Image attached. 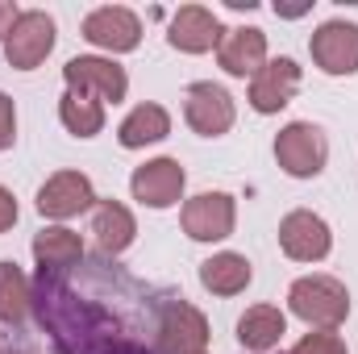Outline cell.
I'll list each match as a JSON object with an SVG mask.
<instances>
[{
	"mask_svg": "<svg viewBox=\"0 0 358 354\" xmlns=\"http://www.w3.org/2000/svg\"><path fill=\"white\" fill-rule=\"evenodd\" d=\"M275 159L287 176L308 179L325 171V159H329V146H325V134L313 125V121H292L287 129H279L275 138Z\"/></svg>",
	"mask_w": 358,
	"mask_h": 354,
	"instance_id": "7a4b0ae2",
	"label": "cell"
},
{
	"mask_svg": "<svg viewBox=\"0 0 358 354\" xmlns=\"http://www.w3.org/2000/svg\"><path fill=\"white\" fill-rule=\"evenodd\" d=\"M292 354H346V346H342V338H338V334L321 330V334H308V338H304Z\"/></svg>",
	"mask_w": 358,
	"mask_h": 354,
	"instance_id": "603a6c76",
	"label": "cell"
},
{
	"mask_svg": "<svg viewBox=\"0 0 358 354\" xmlns=\"http://www.w3.org/2000/svg\"><path fill=\"white\" fill-rule=\"evenodd\" d=\"M217 59H221V67L229 76H259L267 67V38H263V29H255V25L225 29L221 46H217Z\"/></svg>",
	"mask_w": 358,
	"mask_h": 354,
	"instance_id": "7c38bea8",
	"label": "cell"
},
{
	"mask_svg": "<svg viewBox=\"0 0 358 354\" xmlns=\"http://www.w3.org/2000/svg\"><path fill=\"white\" fill-rule=\"evenodd\" d=\"M187 125L204 138H221L234 125V100L217 84H192L187 88Z\"/></svg>",
	"mask_w": 358,
	"mask_h": 354,
	"instance_id": "8fae6325",
	"label": "cell"
},
{
	"mask_svg": "<svg viewBox=\"0 0 358 354\" xmlns=\"http://www.w3.org/2000/svg\"><path fill=\"white\" fill-rule=\"evenodd\" d=\"M17 4H8V0H0V38H8V29L17 25Z\"/></svg>",
	"mask_w": 358,
	"mask_h": 354,
	"instance_id": "484cf974",
	"label": "cell"
},
{
	"mask_svg": "<svg viewBox=\"0 0 358 354\" xmlns=\"http://www.w3.org/2000/svg\"><path fill=\"white\" fill-rule=\"evenodd\" d=\"M221 25H217V17L208 13V8H200V4H187V8H179L176 21H171V46L183 50V55H204V50H213V46H221Z\"/></svg>",
	"mask_w": 358,
	"mask_h": 354,
	"instance_id": "5bb4252c",
	"label": "cell"
},
{
	"mask_svg": "<svg viewBox=\"0 0 358 354\" xmlns=\"http://www.w3.org/2000/svg\"><path fill=\"white\" fill-rule=\"evenodd\" d=\"M13 221H17V200H13L8 187H0V234L13 229Z\"/></svg>",
	"mask_w": 358,
	"mask_h": 354,
	"instance_id": "d4e9b609",
	"label": "cell"
},
{
	"mask_svg": "<svg viewBox=\"0 0 358 354\" xmlns=\"http://www.w3.org/2000/svg\"><path fill=\"white\" fill-rule=\"evenodd\" d=\"M292 300V313L317 330H338L350 313V292L334 279V275H304L292 283L287 292Z\"/></svg>",
	"mask_w": 358,
	"mask_h": 354,
	"instance_id": "6da1fadb",
	"label": "cell"
},
{
	"mask_svg": "<svg viewBox=\"0 0 358 354\" xmlns=\"http://www.w3.org/2000/svg\"><path fill=\"white\" fill-rule=\"evenodd\" d=\"M84 38H88L92 46H100V50L121 55V50H134V46L142 42V21H138L129 8H121V4H108V8L88 13Z\"/></svg>",
	"mask_w": 358,
	"mask_h": 354,
	"instance_id": "9c48e42d",
	"label": "cell"
},
{
	"mask_svg": "<svg viewBox=\"0 0 358 354\" xmlns=\"http://www.w3.org/2000/svg\"><path fill=\"white\" fill-rule=\"evenodd\" d=\"M279 246L296 263H317V259L329 255V225L317 213H308V208L287 213L283 225H279Z\"/></svg>",
	"mask_w": 358,
	"mask_h": 354,
	"instance_id": "52a82bcc",
	"label": "cell"
},
{
	"mask_svg": "<svg viewBox=\"0 0 358 354\" xmlns=\"http://www.w3.org/2000/svg\"><path fill=\"white\" fill-rule=\"evenodd\" d=\"M92 234H96V246H100L104 255H121V250L134 242L138 225H134V213H129L125 204L100 200L96 213H92Z\"/></svg>",
	"mask_w": 358,
	"mask_h": 354,
	"instance_id": "2e32d148",
	"label": "cell"
},
{
	"mask_svg": "<svg viewBox=\"0 0 358 354\" xmlns=\"http://www.w3.org/2000/svg\"><path fill=\"white\" fill-rule=\"evenodd\" d=\"M134 196L150 208H171L179 196H183V167L176 159H155L146 167H138L134 179H129Z\"/></svg>",
	"mask_w": 358,
	"mask_h": 354,
	"instance_id": "4fadbf2b",
	"label": "cell"
},
{
	"mask_svg": "<svg viewBox=\"0 0 358 354\" xmlns=\"http://www.w3.org/2000/svg\"><path fill=\"white\" fill-rule=\"evenodd\" d=\"M167 134H171V117H167L163 104H138V108L121 121V129H117V138H121L125 150H138V146L159 142V138H167Z\"/></svg>",
	"mask_w": 358,
	"mask_h": 354,
	"instance_id": "e0dca14e",
	"label": "cell"
},
{
	"mask_svg": "<svg viewBox=\"0 0 358 354\" xmlns=\"http://www.w3.org/2000/svg\"><path fill=\"white\" fill-rule=\"evenodd\" d=\"M234 221H238V208H234V196H225V192H200L183 204V234L196 242L229 238Z\"/></svg>",
	"mask_w": 358,
	"mask_h": 354,
	"instance_id": "277c9868",
	"label": "cell"
},
{
	"mask_svg": "<svg viewBox=\"0 0 358 354\" xmlns=\"http://www.w3.org/2000/svg\"><path fill=\"white\" fill-rule=\"evenodd\" d=\"M208 321L192 304H167L159 317V346L167 354H204Z\"/></svg>",
	"mask_w": 358,
	"mask_h": 354,
	"instance_id": "30bf717a",
	"label": "cell"
},
{
	"mask_svg": "<svg viewBox=\"0 0 358 354\" xmlns=\"http://www.w3.org/2000/svg\"><path fill=\"white\" fill-rule=\"evenodd\" d=\"M63 80H67V88L80 92V96H96L100 104L104 100H125V88H129V80H125V71L113 63V59H71L67 67H63Z\"/></svg>",
	"mask_w": 358,
	"mask_h": 354,
	"instance_id": "5b68a950",
	"label": "cell"
},
{
	"mask_svg": "<svg viewBox=\"0 0 358 354\" xmlns=\"http://www.w3.org/2000/svg\"><path fill=\"white\" fill-rule=\"evenodd\" d=\"M80 255H84L80 234H71L63 225H50L34 238V259L42 263V271H67V267L80 263Z\"/></svg>",
	"mask_w": 358,
	"mask_h": 354,
	"instance_id": "ac0fdd59",
	"label": "cell"
},
{
	"mask_svg": "<svg viewBox=\"0 0 358 354\" xmlns=\"http://www.w3.org/2000/svg\"><path fill=\"white\" fill-rule=\"evenodd\" d=\"M13 138H17V108H13V100L0 92V150H8Z\"/></svg>",
	"mask_w": 358,
	"mask_h": 354,
	"instance_id": "cb8c5ba5",
	"label": "cell"
},
{
	"mask_svg": "<svg viewBox=\"0 0 358 354\" xmlns=\"http://www.w3.org/2000/svg\"><path fill=\"white\" fill-rule=\"evenodd\" d=\"M59 117L63 125L76 134V138H96L104 129V104L96 96H80V92H67L63 104H59Z\"/></svg>",
	"mask_w": 358,
	"mask_h": 354,
	"instance_id": "44dd1931",
	"label": "cell"
},
{
	"mask_svg": "<svg viewBox=\"0 0 358 354\" xmlns=\"http://www.w3.org/2000/svg\"><path fill=\"white\" fill-rule=\"evenodd\" d=\"M55 50V21L46 17V13H21L17 17V25L8 29V38H4V59H8V67H17V71H34L46 55Z\"/></svg>",
	"mask_w": 358,
	"mask_h": 354,
	"instance_id": "3957f363",
	"label": "cell"
},
{
	"mask_svg": "<svg viewBox=\"0 0 358 354\" xmlns=\"http://www.w3.org/2000/svg\"><path fill=\"white\" fill-rule=\"evenodd\" d=\"M29 313V283L17 263H0V321L17 325Z\"/></svg>",
	"mask_w": 358,
	"mask_h": 354,
	"instance_id": "7402d4cb",
	"label": "cell"
},
{
	"mask_svg": "<svg viewBox=\"0 0 358 354\" xmlns=\"http://www.w3.org/2000/svg\"><path fill=\"white\" fill-rule=\"evenodd\" d=\"M313 59L329 76H355L358 71V25H350V21H325L313 34Z\"/></svg>",
	"mask_w": 358,
	"mask_h": 354,
	"instance_id": "8992f818",
	"label": "cell"
},
{
	"mask_svg": "<svg viewBox=\"0 0 358 354\" xmlns=\"http://www.w3.org/2000/svg\"><path fill=\"white\" fill-rule=\"evenodd\" d=\"M300 88V67L292 63V59H275L267 63L259 76H255V84H250V104L259 108V113H279L292 96Z\"/></svg>",
	"mask_w": 358,
	"mask_h": 354,
	"instance_id": "9a60e30c",
	"label": "cell"
},
{
	"mask_svg": "<svg viewBox=\"0 0 358 354\" xmlns=\"http://www.w3.org/2000/svg\"><path fill=\"white\" fill-rule=\"evenodd\" d=\"M283 330H287V321H283L279 309L255 304V309H246V317L238 321V342H242L246 351H271V346L283 338Z\"/></svg>",
	"mask_w": 358,
	"mask_h": 354,
	"instance_id": "d6986e66",
	"label": "cell"
},
{
	"mask_svg": "<svg viewBox=\"0 0 358 354\" xmlns=\"http://www.w3.org/2000/svg\"><path fill=\"white\" fill-rule=\"evenodd\" d=\"M96 192H92V179L80 171H59L42 183L38 192V213L42 217H55V221H67V217H80L84 208H92Z\"/></svg>",
	"mask_w": 358,
	"mask_h": 354,
	"instance_id": "ba28073f",
	"label": "cell"
},
{
	"mask_svg": "<svg viewBox=\"0 0 358 354\" xmlns=\"http://www.w3.org/2000/svg\"><path fill=\"white\" fill-rule=\"evenodd\" d=\"M200 283L217 296H238L250 283V263L242 255H213L208 263H200Z\"/></svg>",
	"mask_w": 358,
	"mask_h": 354,
	"instance_id": "ffe728a7",
	"label": "cell"
}]
</instances>
